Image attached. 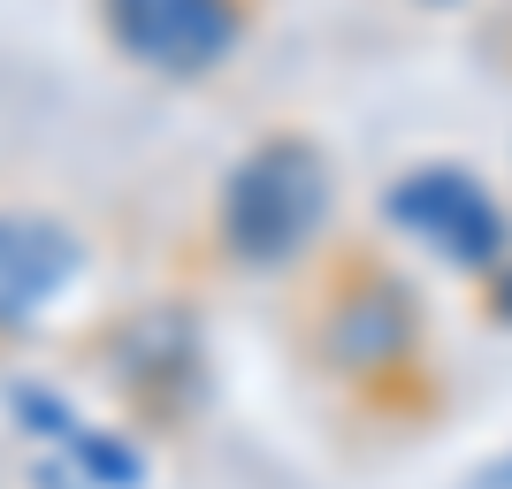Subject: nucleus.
<instances>
[{"label": "nucleus", "instance_id": "obj_9", "mask_svg": "<svg viewBox=\"0 0 512 489\" xmlns=\"http://www.w3.org/2000/svg\"><path fill=\"white\" fill-rule=\"evenodd\" d=\"M467 489H512V451H505V459H490V467L474 474V482H467Z\"/></svg>", "mask_w": 512, "mask_h": 489}, {"label": "nucleus", "instance_id": "obj_8", "mask_svg": "<svg viewBox=\"0 0 512 489\" xmlns=\"http://www.w3.org/2000/svg\"><path fill=\"white\" fill-rule=\"evenodd\" d=\"M490 314H497V321H512V253L490 268Z\"/></svg>", "mask_w": 512, "mask_h": 489}, {"label": "nucleus", "instance_id": "obj_5", "mask_svg": "<svg viewBox=\"0 0 512 489\" xmlns=\"http://www.w3.org/2000/svg\"><path fill=\"white\" fill-rule=\"evenodd\" d=\"M115 375H123L130 405H146V413H161V421H184L199 405V344H192V321L169 314V306H153V314H138L115 337Z\"/></svg>", "mask_w": 512, "mask_h": 489}, {"label": "nucleus", "instance_id": "obj_3", "mask_svg": "<svg viewBox=\"0 0 512 489\" xmlns=\"http://www.w3.org/2000/svg\"><path fill=\"white\" fill-rule=\"evenodd\" d=\"M383 207H390V222H398V230H413L428 253H444L451 268L490 276L497 260L512 253L505 207H497L490 184H482L474 169H459V161H421V169H406L398 184H390Z\"/></svg>", "mask_w": 512, "mask_h": 489}, {"label": "nucleus", "instance_id": "obj_6", "mask_svg": "<svg viewBox=\"0 0 512 489\" xmlns=\"http://www.w3.org/2000/svg\"><path fill=\"white\" fill-rule=\"evenodd\" d=\"M77 237L46 214H0V329H31L77 283Z\"/></svg>", "mask_w": 512, "mask_h": 489}, {"label": "nucleus", "instance_id": "obj_7", "mask_svg": "<svg viewBox=\"0 0 512 489\" xmlns=\"http://www.w3.org/2000/svg\"><path fill=\"white\" fill-rule=\"evenodd\" d=\"M69 459H77V467L92 474V482H107V489H138V451L123 444V436H100V428H77V436H69Z\"/></svg>", "mask_w": 512, "mask_h": 489}, {"label": "nucleus", "instance_id": "obj_4", "mask_svg": "<svg viewBox=\"0 0 512 489\" xmlns=\"http://www.w3.org/2000/svg\"><path fill=\"white\" fill-rule=\"evenodd\" d=\"M245 0H100L107 39L153 77H207L245 39Z\"/></svg>", "mask_w": 512, "mask_h": 489}, {"label": "nucleus", "instance_id": "obj_2", "mask_svg": "<svg viewBox=\"0 0 512 489\" xmlns=\"http://www.w3.org/2000/svg\"><path fill=\"white\" fill-rule=\"evenodd\" d=\"M413 344H421V306H413V283L383 260H352L329 291H321V321H314V352L337 375H398L413 367Z\"/></svg>", "mask_w": 512, "mask_h": 489}, {"label": "nucleus", "instance_id": "obj_1", "mask_svg": "<svg viewBox=\"0 0 512 489\" xmlns=\"http://www.w3.org/2000/svg\"><path fill=\"white\" fill-rule=\"evenodd\" d=\"M321 222H329V161H321V146L299 138V130L260 138L230 169L222 207H214V230H222L230 260H245V268L299 260Z\"/></svg>", "mask_w": 512, "mask_h": 489}]
</instances>
